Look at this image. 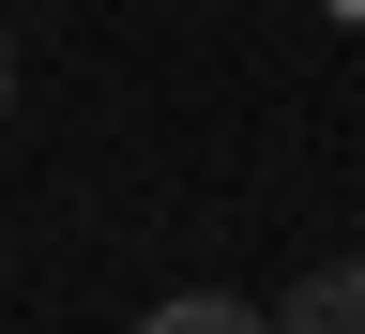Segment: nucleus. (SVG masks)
<instances>
[{"instance_id": "1", "label": "nucleus", "mask_w": 365, "mask_h": 334, "mask_svg": "<svg viewBox=\"0 0 365 334\" xmlns=\"http://www.w3.org/2000/svg\"><path fill=\"white\" fill-rule=\"evenodd\" d=\"M274 319L289 334H365V259H304L289 289H274Z\"/></svg>"}, {"instance_id": "2", "label": "nucleus", "mask_w": 365, "mask_h": 334, "mask_svg": "<svg viewBox=\"0 0 365 334\" xmlns=\"http://www.w3.org/2000/svg\"><path fill=\"white\" fill-rule=\"evenodd\" d=\"M153 319H168V334H244L259 304H228V289H182V304H153Z\"/></svg>"}, {"instance_id": "3", "label": "nucleus", "mask_w": 365, "mask_h": 334, "mask_svg": "<svg viewBox=\"0 0 365 334\" xmlns=\"http://www.w3.org/2000/svg\"><path fill=\"white\" fill-rule=\"evenodd\" d=\"M0 107H16V46H0Z\"/></svg>"}]
</instances>
